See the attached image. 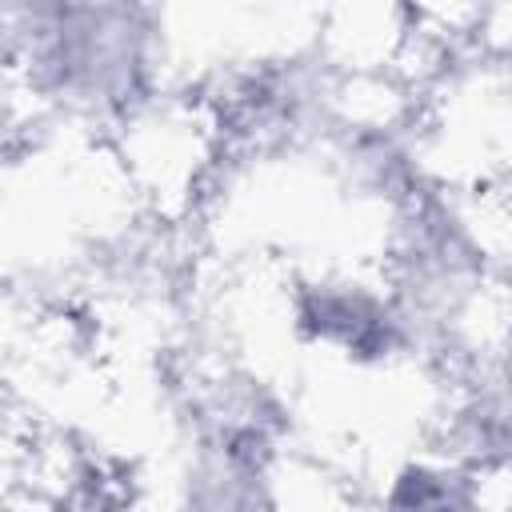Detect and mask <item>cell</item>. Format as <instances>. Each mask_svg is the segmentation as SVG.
<instances>
[{
  "label": "cell",
  "instance_id": "obj_2",
  "mask_svg": "<svg viewBox=\"0 0 512 512\" xmlns=\"http://www.w3.org/2000/svg\"><path fill=\"white\" fill-rule=\"evenodd\" d=\"M296 324L308 340L332 344L352 360H388L408 352V332L388 284L376 288L348 276L308 280L296 292Z\"/></svg>",
  "mask_w": 512,
  "mask_h": 512
},
{
  "label": "cell",
  "instance_id": "obj_3",
  "mask_svg": "<svg viewBox=\"0 0 512 512\" xmlns=\"http://www.w3.org/2000/svg\"><path fill=\"white\" fill-rule=\"evenodd\" d=\"M396 120L376 124H340L336 128V164L344 180L368 196H388L404 204L412 192H420V164L412 140L400 132Z\"/></svg>",
  "mask_w": 512,
  "mask_h": 512
},
{
  "label": "cell",
  "instance_id": "obj_1",
  "mask_svg": "<svg viewBox=\"0 0 512 512\" xmlns=\"http://www.w3.org/2000/svg\"><path fill=\"white\" fill-rule=\"evenodd\" d=\"M8 80L84 120H136L160 80V16L140 4H4Z\"/></svg>",
  "mask_w": 512,
  "mask_h": 512
}]
</instances>
